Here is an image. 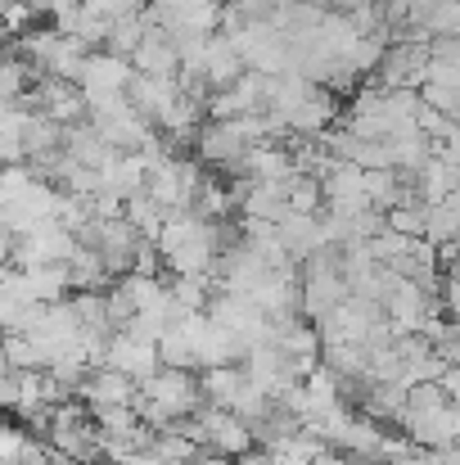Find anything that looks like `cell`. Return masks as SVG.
<instances>
[{"label":"cell","instance_id":"obj_1","mask_svg":"<svg viewBox=\"0 0 460 465\" xmlns=\"http://www.w3.org/2000/svg\"><path fill=\"white\" fill-rule=\"evenodd\" d=\"M153 249L171 276H212L221 258V222H208L199 213H167Z\"/></svg>","mask_w":460,"mask_h":465},{"label":"cell","instance_id":"obj_2","mask_svg":"<svg viewBox=\"0 0 460 465\" xmlns=\"http://www.w3.org/2000/svg\"><path fill=\"white\" fill-rule=\"evenodd\" d=\"M132 77H136V68H132L127 54L91 50V59H86V68H82V77H77V91L86 95V109H91V104H104V100L127 95Z\"/></svg>","mask_w":460,"mask_h":465},{"label":"cell","instance_id":"obj_3","mask_svg":"<svg viewBox=\"0 0 460 465\" xmlns=\"http://www.w3.org/2000/svg\"><path fill=\"white\" fill-rule=\"evenodd\" d=\"M104 366H113V371H122V375H132V380L141 384L145 375H153V371L162 366V357H158V339L141 334V330H132V325L113 330L109 343H104Z\"/></svg>","mask_w":460,"mask_h":465},{"label":"cell","instance_id":"obj_4","mask_svg":"<svg viewBox=\"0 0 460 465\" xmlns=\"http://www.w3.org/2000/svg\"><path fill=\"white\" fill-rule=\"evenodd\" d=\"M136 393H141V384H136L132 375L104 366V361L91 366L86 380L77 384V398H82L91 411H100V407H136Z\"/></svg>","mask_w":460,"mask_h":465},{"label":"cell","instance_id":"obj_5","mask_svg":"<svg viewBox=\"0 0 460 465\" xmlns=\"http://www.w3.org/2000/svg\"><path fill=\"white\" fill-rule=\"evenodd\" d=\"M280 231V244L289 253V262H307L311 253L325 249V231H320V213H285L276 222Z\"/></svg>","mask_w":460,"mask_h":465},{"label":"cell","instance_id":"obj_6","mask_svg":"<svg viewBox=\"0 0 460 465\" xmlns=\"http://www.w3.org/2000/svg\"><path fill=\"white\" fill-rule=\"evenodd\" d=\"M132 68L136 73H181V50H176L171 32H162L153 23L150 32H145V41L132 50Z\"/></svg>","mask_w":460,"mask_h":465},{"label":"cell","instance_id":"obj_7","mask_svg":"<svg viewBox=\"0 0 460 465\" xmlns=\"http://www.w3.org/2000/svg\"><path fill=\"white\" fill-rule=\"evenodd\" d=\"M456 185H460V167L447 163V158H429V163L416 172V194H420L425 203H443Z\"/></svg>","mask_w":460,"mask_h":465},{"label":"cell","instance_id":"obj_8","mask_svg":"<svg viewBox=\"0 0 460 465\" xmlns=\"http://www.w3.org/2000/svg\"><path fill=\"white\" fill-rule=\"evenodd\" d=\"M425 27L429 36H460V0H434Z\"/></svg>","mask_w":460,"mask_h":465},{"label":"cell","instance_id":"obj_9","mask_svg":"<svg viewBox=\"0 0 460 465\" xmlns=\"http://www.w3.org/2000/svg\"><path fill=\"white\" fill-rule=\"evenodd\" d=\"M9 258H14V231L0 222V262H9Z\"/></svg>","mask_w":460,"mask_h":465},{"label":"cell","instance_id":"obj_10","mask_svg":"<svg viewBox=\"0 0 460 465\" xmlns=\"http://www.w3.org/2000/svg\"><path fill=\"white\" fill-rule=\"evenodd\" d=\"M456 45H460V36H456Z\"/></svg>","mask_w":460,"mask_h":465}]
</instances>
